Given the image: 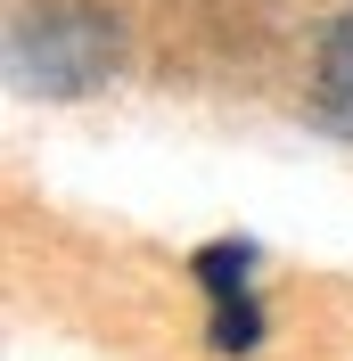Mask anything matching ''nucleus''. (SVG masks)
I'll return each instance as SVG.
<instances>
[{"label": "nucleus", "mask_w": 353, "mask_h": 361, "mask_svg": "<svg viewBox=\"0 0 353 361\" xmlns=\"http://www.w3.org/2000/svg\"><path fill=\"white\" fill-rule=\"evenodd\" d=\"M312 107H321V123H329V132L353 140V17L321 42V66H312Z\"/></svg>", "instance_id": "f03ea898"}, {"label": "nucleus", "mask_w": 353, "mask_h": 361, "mask_svg": "<svg viewBox=\"0 0 353 361\" xmlns=\"http://www.w3.org/2000/svg\"><path fill=\"white\" fill-rule=\"evenodd\" d=\"M115 74V17L90 0H49L8 25V82L33 99H83Z\"/></svg>", "instance_id": "f257e3e1"}]
</instances>
